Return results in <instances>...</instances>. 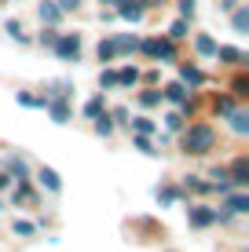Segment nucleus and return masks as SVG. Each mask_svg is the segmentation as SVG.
<instances>
[{
  "label": "nucleus",
  "mask_w": 249,
  "mask_h": 252,
  "mask_svg": "<svg viewBox=\"0 0 249 252\" xmlns=\"http://www.w3.org/2000/svg\"><path fill=\"white\" fill-rule=\"evenodd\" d=\"M140 102H143V106H158V102H161V92H143Z\"/></svg>",
  "instance_id": "nucleus-24"
},
{
  "label": "nucleus",
  "mask_w": 249,
  "mask_h": 252,
  "mask_svg": "<svg viewBox=\"0 0 249 252\" xmlns=\"http://www.w3.org/2000/svg\"><path fill=\"white\" fill-rule=\"evenodd\" d=\"M99 4H117V0H99Z\"/></svg>",
  "instance_id": "nucleus-39"
},
{
  "label": "nucleus",
  "mask_w": 249,
  "mask_h": 252,
  "mask_svg": "<svg viewBox=\"0 0 249 252\" xmlns=\"http://www.w3.org/2000/svg\"><path fill=\"white\" fill-rule=\"evenodd\" d=\"M235 30H238V33L249 30V11H246V7H238V11H235Z\"/></svg>",
  "instance_id": "nucleus-20"
},
{
  "label": "nucleus",
  "mask_w": 249,
  "mask_h": 252,
  "mask_svg": "<svg viewBox=\"0 0 249 252\" xmlns=\"http://www.w3.org/2000/svg\"><path fill=\"white\" fill-rule=\"evenodd\" d=\"M161 99H169V102H179V106H183V102H191V99H187V92H183V84H169V88L161 92Z\"/></svg>",
  "instance_id": "nucleus-8"
},
{
  "label": "nucleus",
  "mask_w": 249,
  "mask_h": 252,
  "mask_svg": "<svg viewBox=\"0 0 249 252\" xmlns=\"http://www.w3.org/2000/svg\"><path fill=\"white\" fill-rule=\"evenodd\" d=\"M117 4H121V7H117L121 19H128V22H140L143 19V4H140V0H117Z\"/></svg>",
  "instance_id": "nucleus-4"
},
{
  "label": "nucleus",
  "mask_w": 249,
  "mask_h": 252,
  "mask_svg": "<svg viewBox=\"0 0 249 252\" xmlns=\"http://www.w3.org/2000/svg\"><path fill=\"white\" fill-rule=\"evenodd\" d=\"M15 234H22V238H26V234H33V223H26V220H19V223H15Z\"/></svg>",
  "instance_id": "nucleus-29"
},
{
  "label": "nucleus",
  "mask_w": 249,
  "mask_h": 252,
  "mask_svg": "<svg viewBox=\"0 0 249 252\" xmlns=\"http://www.w3.org/2000/svg\"><path fill=\"white\" fill-rule=\"evenodd\" d=\"M140 4H165V0H140Z\"/></svg>",
  "instance_id": "nucleus-37"
},
{
  "label": "nucleus",
  "mask_w": 249,
  "mask_h": 252,
  "mask_svg": "<svg viewBox=\"0 0 249 252\" xmlns=\"http://www.w3.org/2000/svg\"><path fill=\"white\" fill-rule=\"evenodd\" d=\"M169 37H173V40L187 37V22H183V19H179V22H173V30H169Z\"/></svg>",
  "instance_id": "nucleus-25"
},
{
  "label": "nucleus",
  "mask_w": 249,
  "mask_h": 252,
  "mask_svg": "<svg viewBox=\"0 0 249 252\" xmlns=\"http://www.w3.org/2000/svg\"><path fill=\"white\" fill-rule=\"evenodd\" d=\"M231 125H235L238 135H246V132H249V114H242V110L235 114V110H231Z\"/></svg>",
  "instance_id": "nucleus-11"
},
{
  "label": "nucleus",
  "mask_w": 249,
  "mask_h": 252,
  "mask_svg": "<svg viewBox=\"0 0 249 252\" xmlns=\"http://www.w3.org/2000/svg\"><path fill=\"white\" fill-rule=\"evenodd\" d=\"M224 208H227V212H249V197L246 194H231V190H227Z\"/></svg>",
  "instance_id": "nucleus-7"
},
{
  "label": "nucleus",
  "mask_w": 249,
  "mask_h": 252,
  "mask_svg": "<svg viewBox=\"0 0 249 252\" xmlns=\"http://www.w3.org/2000/svg\"><path fill=\"white\" fill-rule=\"evenodd\" d=\"M194 48H198V55H216V44H213V37H198V40H194Z\"/></svg>",
  "instance_id": "nucleus-15"
},
{
  "label": "nucleus",
  "mask_w": 249,
  "mask_h": 252,
  "mask_svg": "<svg viewBox=\"0 0 249 252\" xmlns=\"http://www.w3.org/2000/svg\"><path fill=\"white\" fill-rule=\"evenodd\" d=\"M7 183H11V176H4V172H0V190H4Z\"/></svg>",
  "instance_id": "nucleus-36"
},
{
  "label": "nucleus",
  "mask_w": 249,
  "mask_h": 252,
  "mask_svg": "<svg viewBox=\"0 0 249 252\" xmlns=\"http://www.w3.org/2000/svg\"><path fill=\"white\" fill-rule=\"evenodd\" d=\"M220 7H235V0H224V4H220Z\"/></svg>",
  "instance_id": "nucleus-38"
},
{
  "label": "nucleus",
  "mask_w": 249,
  "mask_h": 252,
  "mask_svg": "<svg viewBox=\"0 0 249 252\" xmlns=\"http://www.w3.org/2000/svg\"><path fill=\"white\" fill-rule=\"evenodd\" d=\"M136 81H140V73H136L132 66H125L121 73H117V84H125V88H128V84H136Z\"/></svg>",
  "instance_id": "nucleus-19"
},
{
  "label": "nucleus",
  "mask_w": 249,
  "mask_h": 252,
  "mask_svg": "<svg viewBox=\"0 0 249 252\" xmlns=\"http://www.w3.org/2000/svg\"><path fill=\"white\" fill-rule=\"evenodd\" d=\"M179 15H183V19H187V15H194V0H179Z\"/></svg>",
  "instance_id": "nucleus-31"
},
{
  "label": "nucleus",
  "mask_w": 249,
  "mask_h": 252,
  "mask_svg": "<svg viewBox=\"0 0 249 252\" xmlns=\"http://www.w3.org/2000/svg\"><path fill=\"white\" fill-rule=\"evenodd\" d=\"M136 150H143V154H154V150H150V143H147V135H140V139H136Z\"/></svg>",
  "instance_id": "nucleus-34"
},
{
  "label": "nucleus",
  "mask_w": 249,
  "mask_h": 252,
  "mask_svg": "<svg viewBox=\"0 0 249 252\" xmlns=\"http://www.w3.org/2000/svg\"><path fill=\"white\" fill-rule=\"evenodd\" d=\"M179 77H183L187 84H202V73H198L194 66H183V69H179Z\"/></svg>",
  "instance_id": "nucleus-21"
},
{
  "label": "nucleus",
  "mask_w": 249,
  "mask_h": 252,
  "mask_svg": "<svg viewBox=\"0 0 249 252\" xmlns=\"http://www.w3.org/2000/svg\"><path fill=\"white\" fill-rule=\"evenodd\" d=\"M7 168H11V176H15V179H19V183H22V179H26V164H22L19 158H11V161H7Z\"/></svg>",
  "instance_id": "nucleus-22"
},
{
  "label": "nucleus",
  "mask_w": 249,
  "mask_h": 252,
  "mask_svg": "<svg viewBox=\"0 0 249 252\" xmlns=\"http://www.w3.org/2000/svg\"><path fill=\"white\" fill-rule=\"evenodd\" d=\"M213 143H216V132L209 125H194V128L183 132V150L187 154H209Z\"/></svg>",
  "instance_id": "nucleus-1"
},
{
  "label": "nucleus",
  "mask_w": 249,
  "mask_h": 252,
  "mask_svg": "<svg viewBox=\"0 0 249 252\" xmlns=\"http://www.w3.org/2000/svg\"><path fill=\"white\" fill-rule=\"evenodd\" d=\"M165 125H169V128H173V132H176V128L183 125V117H179V114H169V117H165Z\"/></svg>",
  "instance_id": "nucleus-32"
},
{
  "label": "nucleus",
  "mask_w": 249,
  "mask_h": 252,
  "mask_svg": "<svg viewBox=\"0 0 249 252\" xmlns=\"http://www.w3.org/2000/svg\"><path fill=\"white\" fill-rule=\"evenodd\" d=\"M51 117H55L59 125H63V121H70V106H66L63 99H55V102H51Z\"/></svg>",
  "instance_id": "nucleus-12"
},
{
  "label": "nucleus",
  "mask_w": 249,
  "mask_h": 252,
  "mask_svg": "<svg viewBox=\"0 0 249 252\" xmlns=\"http://www.w3.org/2000/svg\"><path fill=\"white\" fill-rule=\"evenodd\" d=\"M40 183H44L48 190H59V187H63V183H59V176H55L51 168H40Z\"/></svg>",
  "instance_id": "nucleus-17"
},
{
  "label": "nucleus",
  "mask_w": 249,
  "mask_h": 252,
  "mask_svg": "<svg viewBox=\"0 0 249 252\" xmlns=\"http://www.w3.org/2000/svg\"><path fill=\"white\" fill-rule=\"evenodd\" d=\"M40 19H44V22H59V19H63V11L48 0V4H40Z\"/></svg>",
  "instance_id": "nucleus-13"
},
{
  "label": "nucleus",
  "mask_w": 249,
  "mask_h": 252,
  "mask_svg": "<svg viewBox=\"0 0 249 252\" xmlns=\"http://www.w3.org/2000/svg\"><path fill=\"white\" fill-rule=\"evenodd\" d=\"M96 55H99V63H110V59H114V44H110V40H99Z\"/></svg>",
  "instance_id": "nucleus-18"
},
{
  "label": "nucleus",
  "mask_w": 249,
  "mask_h": 252,
  "mask_svg": "<svg viewBox=\"0 0 249 252\" xmlns=\"http://www.w3.org/2000/svg\"><path fill=\"white\" fill-rule=\"evenodd\" d=\"M22 106H44V99H33V95H19Z\"/></svg>",
  "instance_id": "nucleus-30"
},
{
  "label": "nucleus",
  "mask_w": 249,
  "mask_h": 252,
  "mask_svg": "<svg viewBox=\"0 0 249 252\" xmlns=\"http://www.w3.org/2000/svg\"><path fill=\"white\" fill-rule=\"evenodd\" d=\"M216 59H224V63H242V51H238V48H216Z\"/></svg>",
  "instance_id": "nucleus-14"
},
{
  "label": "nucleus",
  "mask_w": 249,
  "mask_h": 252,
  "mask_svg": "<svg viewBox=\"0 0 249 252\" xmlns=\"http://www.w3.org/2000/svg\"><path fill=\"white\" fill-rule=\"evenodd\" d=\"M216 220H220V212H213V208H205V205L191 208V223L194 227H209V223H216Z\"/></svg>",
  "instance_id": "nucleus-5"
},
{
  "label": "nucleus",
  "mask_w": 249,
  "mask_h": 252,
  "mask_svg": "<svg viewBox=\"0 0 249 252\" xmlns=\"http://www.w3.org/2000/svg\"><path fill=\"white\" fill-rule=\"evenodd\" d=\"M51 48L59 51L63 63H77V55H81V37H77V33H63V37H55Z\"/></svg>",
  "instance_id": "nucleus-2"
},
{
  "label": "nucleus",
  "mask_w": 249,
  "mask_h": 252,
  "mask_svg": "<svg viewBox=\"0 0 249 252\" xmlns=\"http://www.w3.org/2000/svg\"><path fill=\"white\" fill-rule=\"evenodd\" d=\"M92 121H96V132H99V135H110V132H114V125H110V117H107V110H103V114H99V117H92Z\"/></svg>",
  "instance_id": "nucleus-16"
},
{
  "label": "nucleus",
  "mask_w": 249,
  "mask_h": 252,
  "mask_svg": "<svg viewBox=\"0 0 249 252\" xmlns=\"http://www.w3.org/2000/svg\"><path fill=\"white\" fill-rule=\"evenodd\" d=\"M231 183H235V187L249 183V158H238L235 164H231Z\"/></svg>",
  "instance_id": "nucleus-6"
},
{
  "label": "nucleus",
  "mask_w": 249,
  "mask_h": 252,
  "mask_svg": "<svg viewBox=\"0 0 249 252\" xmlns=\"http://www.w3.org/2000/svg\"><path fill=\"white\" fill-rule=\"evenodd\" d=\"M140 48L147 51V55H154V59H165V63H173V59H176V48L169 44V40H143Z\"/></svg>",
  "instance_id": "nucleus-3"
},
{
  "label": "nucleus",
  "mask_w": 249,
  "mask_h": 252,
  "mask_svg": "<svg viewBox=\"0 0 249 252\" xmlns=\"http://www.w3.org/2000/svg\"><path fill=\"white\" fill-rule=\"evenodd\" d=\"M158 197H161V201H165V205H173L176 197H179V190H158Z\"/></svg>",
  "instance_id": "nucleus-27"
},
{
  "label": "nucleus",
  "mask_w": 249,
  "mask_h": 252,
  "mask_svg": "<svg viewBox=\"0 0 249 252\" xmlns=\"http://www.w3.org/2000/svg\"><path fill=\"white\" fill-rule=\"evenodd\" d=\"M249 92V81H246V77H238V81H235V95H246Z\"/></svg>",
  "instance_id": "nucleus-33"
},
{
  "label": "nucleus",
  "mask_w": 249,
  "mask_h": 252,
  "mask_svg": "<svg viewBox=\"0 0 249 252\" xmlns=\"http://www.w3.org/2000/svg\"><path fill=\"white\" fill-rule=\"evenodd\" d=\"M103 110H107V102H103V95H96V99L84 102V117H99Z\"/></svg>",
  "instance_id": "nucleus-10"
},
{
  "label": "nucleus",
  "mask_w": 249,
  "mask_h": 252,
  "mask_svg": "<svg viewBox=\"0 0 249 252\" xmlns=\"http://www.w3.org/2000/svg\"><path fill=\"white\" fill-rule=\"evenodd\" d=\"M231 110H235V102H231V99H216V114H231Z\"/></svg>",
  "instance_id": "nucleus-28"
},
{
  "label": "nucleus",
  "mask_w": 249,
  "mask_h": 252,
  "mask_svg": "<svg viewBox=\"0 0 249 252\" xmlns=\"http://www.w3.org/2000/svg\"><path fill=\"white\" fill-rule=\"evenodd\" d=\"M99 84H103V88H117V73H114V69H103V73H99Z\"/></svg>",
  "instance_id": "nucleus-23"
},
{
  "label": "nucleus",
  "mask_w": 249,
  "mask_h": 252,
  "mask_svg": "<svg viewBox=\"0 0 249 252\" xmlns=\"http://www.w3.org/2000/svg\"><path fill=\"white\" fill-rule=\"evenodd\" d=\"M77 4H81V0H63V4H59V11H73Z\"/></svg>",
  "instance_id": "nucleus-35"
},
{
  "label": "nucleus",
  "mask_w": 249,
  "mask_h": 252,
  "mask_svg": "<svg viewBox=\"0 0 249 252\" xmlns=\"http://www.w3.org/2000/svg\"><path fill=\"white\" fill-rule=\"evenodd\" d=\"M110 44H114V55H125V51L140 48V40H136V37H128V33H125V37H114Z\"/></svg>",
  "instance_id": "nucleus-9"
},
{
  "label": "nucleus",
  "mask_w": 249,
  "mask_h": 252,
  "mask_svg": "<svg viewBox=\"0 0 249 252\" xmlns=\"http://www.w3.org/2000/svg\"><path fill=\"white\" fill-rule=\"evenodd\" d=\"M136 132H140V135H150V132H154V121L140 117V121H136Z\"/></svg>",
  "instance_id": "nucleus-26"
}]
</instances>
